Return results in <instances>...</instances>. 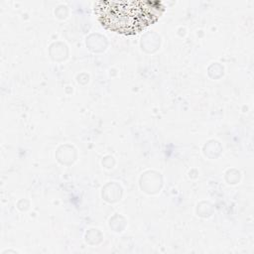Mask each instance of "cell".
Wrapping results in <instances>:
<instances>
[{"instance_id":"obj_1","label":"cell","mask_w":254,"mask_h":254,"mask_svg":"<svg viewBox=\"0 0 254 254\" xmlns=\"http://www.w3.org/2000/svg\"><path fill=\"white\" fill-rule=\"evenodd\" d=\"M165 7L159 1H98L94 12L101 25L123 35H135L158 21Z\"/></svg>"}]
</instances>
